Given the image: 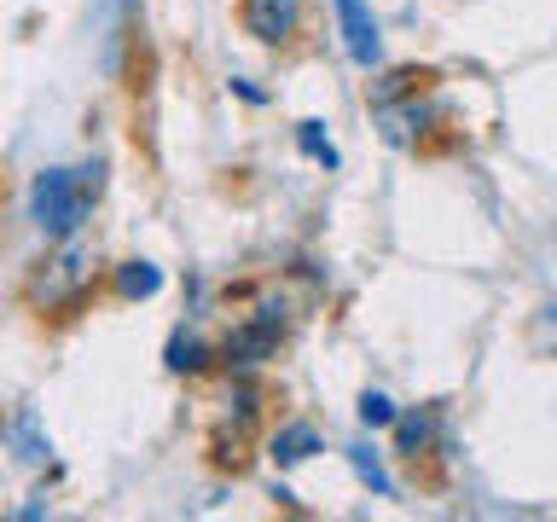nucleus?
<instances>
[{"mask_svg":"<svg viewBox=\"0 0 557 522\" xmlns=\"http://www.w3.org/2000/svg\"><path fill=\"white\" fill-rule=\"evenodd\" d=\"M355 470H360V476L377 487V494H389V476H383V470H377V459H372V452H360V447H355Z\"/></svg>","mask_w":557,"mask_h":522,"instance_id":"obj_12","label":"nucleus"},{"mask_svg":"<svg viewBox=\"0 0 557 522\" xmlns=\"http://www.w3.org/2000/svg\"><path fill=\"white\" fill-rule=\"evenodd\" d=\"M337 17H343V35H348V52L360 64H377V24L366 12V0H337Z\"/></svg>","mask_w":557,"mask_h":522,"instance_id":"obj_4","label":"nucleus"},{"mask_svg":"<svg viewBox=\"0 0 557 522\" xmlns=\"http://www.w3.org/2000/svg\"><path fill=\"white\" fill-rule=\"evenodd\" d=\"M157 285H163V273H157L151 261H128V268L116 273V290L122 296H151Z\"/></svg>","mask_w":557,"mask_h":522,"instance_id":"obj_7","label":"nucleus"},{"mask_svg":"<svg viewBox=\"0 0 557 522\" xmlns=\"http://www.w3.org/2000/svg\"><path fill=\"white\" fill-rule=\"evenodd\" d=\"M430 442V418L418 412V418H400V452H418Z\"/></svg>","mask_w":557,"mask_h":522,"instance_id":"obj_10","label":"nucleus"},{"mask_svg":"<svg viewBox=\"0 0 557 522\" xmlns=\"http://www.w3.org/2000/svg\"><path fill=\"white\" fill-rule=\"evenodd\" d=\"M296 17H302V7L296 0H238V24L256 35V41H285V35L296 29Z\"/></svg>","mask_w":557,"mask_h":522,"instance_id":"obj_2","label":"nucleus"},{"mask_svg":"<svg viewBox=\"0 0 557 522\" xmlns=\"http://www.w3.org/2000/svg\"><path fill=\"white\" fill-rule=\"evenodd\" d=\"M273 343H278V325H273V313H261V320L238 325L233 337H226V360L256 365V360H268V355H273Z\"/></svg>","mask_w":557,"mask_h":522,"instance_id":"obj_3","label":"nucleus"},{"mask_svg":"<svg viewBox=\"0 0 557 522\" xmlns=\"http://www.w3.org/2000/svg\"><path fill=\"white\" fill-rule=\"evenodd\" d=\"M302 151H313L320 163H337V151H331L325 139H320V122H302Z\"/></svg>","mask_w":557,"mask_h":522,"instance_id":"obj_11","label":"nucleus"},{"mask_svg":"<svg viewBox=\"0 0 557 522\" xmlns=\"http://www.w3.org/2000/svg\"><path fill=\"white\" fill-rule=\"evenodd\" d=\"M87 261H94L87 250H64L59 261H47V268H52V285L41 278V285H35V296H41V302H59L70 285H82V278H87Z\"/></svg>","mask_w":557,"mask_h":522,"instance_id":"obj_5","label":"nucleus"},{"mask_svg":"<svg viewBox=\"0 0 557 522\" xmlns=\"http://www.w3.org/2000/svg\"><path fill=\"white\" fill-rule=\"evenodd\" d=\"M169 365H174V372H198V365H203V343L174 337V343H169Z\"/></svg>","mask_w":557,"mask_h":522,"instance_id":"obj_8","label":"nucleus"},{"mask_svg":"<svg viewBox=\"0 0 557 522\" xmlns=\"http://www.w3.org/2000/svg\"><path fill=\"white\" fill-rule=\"evenodd\" d=\"M360 424H372V430L395 424V407H389V395H360Z\"/></svg>","mask_w":557,"mask_h":522,"instance_id":"obj_9","label":"nucleus"},{"mask_svg":"<svg viewBox=\"0 0 557 522\" xmlns=\"http://www.w3.org/2000/svg\"><path fill=\"white\" fill-rule=\"evenodd\" d=\"M94 191H99V169H87V174L47 169L29 186V215L47 238H70L87 221V209H94Z\"/></svg>","mask_w":557,"mask_h":522,"instance_id":"obj_1","label":"nucleus"},{"mask_svg":"<svg viewBox=\"0 0 557 522\" xmlns=\"http://www.w3.org/2000/svg\"><path fill=\"white\" fill-rule=\"evenodd\" d=\"M308 452H320V435H313L308 424H296V430H278V435H273V459H278V464H302Z\"/></svg>","mask_w":557,"mask_h":522,"instance_id":"obj_6","label":"nucleus"}]
</instances>
